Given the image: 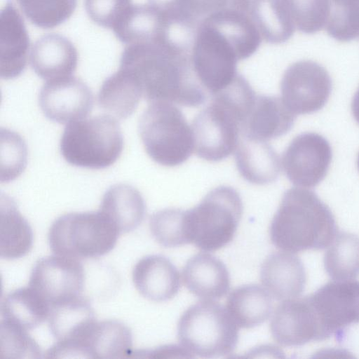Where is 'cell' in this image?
<instances>
[{
    "label": "cell",
    "mask_w": 359,
    "mask_h": 359,
    "mask_svg": "<svg viewBox=\"0 0 359 359\" xmlns=\"http://www.w3.org/2000/svg\"><path fill=\"white\" fill-rule=\"evenodd\" d=\"M26 18L36 27L53 28L74 13L77 0H17Z\"/></svg>",
    "instance_id": "32"
},
{
    "label": "cell",
    "mask_w": 359,
    "mask_h": 359,
    "mask_svg": "<svg viewBox=\"0 0 359 359\" xmlns=\"http://www.w3.org/2000/svg\"><path fill=\"white\" fill-rule=\"evenodd\" d=\"M250 15L264 41L271 44L286 42L295 27L286 0H249Z\"/></svg>",
    "instance_id": "30"
},
{
    "label": "cell",
    "mask_w": 359,
    "mask_h": 359,
    "mask_svg": "<svg viewBox=\"0 0 359 359\" xmlns=\"http://www.w3.org/2000/svg\"><path fill=\"white\" fill-rule=\"evenodd\" d=\"M332 83L327 71L312 60H301L289 66L280 82L283 102L294 114L320 110L327 103Z\"/></svg>",
    "instance_id": "11"
},
{
    "label": "cell",
    "mask_w": 359,
    "mask_h": 359,
    "mask_svg": "<svg viewBox=\"0 0 359 359\" xmlns=\"http://www.w3.org/2000/svg\"><path fill=\"white\" fill-rule=\"evenodd\" d=\"M246 116L245 109L227 95L218 93L212 95L211 102L192 122L196 155L211 162L230 156L237 147Z\"/></svg>",
    "instance_id": "9"
},
{
    "label": "cell",
    "mask_w": 359,
    "mask_h": 359,
    "mask_svg": "<svg viewBox=\"0 0 359 359\" xmlns=\"http://www.w3.org/2000/svg\"><path fill=\"white\" fill-rule=\"evenodd\" d=\"M235 159L241 175L252 184H270L279 175L280 158L268 141L241 136L236 149Z\"/></svg>",
    "instance_id": "23"
},
{
    "label": "cell",
    "mask_w": 359,
    "mask_h": 359,
    "mask_svg": "<svg viewBox=\"0 0 359 359\" xmlns=\"http://www.w3.org/2000/svg\"><path fill=\"white\" fill-rule=\"evenodd\" d=\"M337 235L330 208L315 192L300 188L284 193L269 227L272 243L290 252L323 250Z\"/></svg>",
    "instance_id": "2"
},
{
    "label": "cell",
    "mask_w": 359,
    "mask_h": 359,
    "mask_svg": "<svg viewBox=\"0 0 359 359\" xmlns=\"http://www.w3.org/2000/svg\"><path fill=\"white\" fill-rule=\"evenodd\" d=\"M133 283L144 298L153 302H165L177 293L180 273L165 257L151 255L142 258L133 271Z\"/></svg>",
    "instance_id": "21"
},
{
    "label": "cell",
    "mask_w": 359,
    "mask_h": 359,
    "mask_svg": "<svg viewBox=\"0 0 359 359\" xmlns=\"http://www.w3.org/2000/svg\"><path fill=\"white\" fill-rule=\"evenodd\" d=\"M333 39L347 42L359 36V0H330L325 26Z\"/></svg>",
    "instance_id": "34"
},
{
    "label": "cell",
    "mask_w": 359,
    "mask_h": 359,
    "mask_svg": "<svg viewBox=\"0 0 359 359\" xmlns=\"http://www.w3.org/2000/svg\"><path fill=\"white\" fill-rule=\"evenodd\" d=\"M132 346L129 327L114 320L96 321L83 343L87 358L101 359L128 357Z\"/></svg>",
    "instance_id": "27"
},
{
    "label": "cell",
    "mask_w": 359,
    "mask_h": 359,
    "mask_svg": "<svg viewBox=\"0 0 359 359\" xmlns=\"http://www.w3.org/2000/svg\"><path fill=\"white\" fill-rule=\"evenodd\" d=\"M324 267L335 280H350L359 276V236L347 232L336 236L324 256Z\"/></svg>",
    "instance_id": "31"
},
{
    "label": "cell",
    "mask_w": 359,
    "mask_h": 359,
    "mask_svg": "<svg viewBox=\"0 0 359 359\" xmlns=\"http://www.w3.org/2000/svg\"><path fill=\"white\" fill-rule=\"evenodd\" d=\"M39 105L49 120L67 124L86 118L93 107V95L82 80L70 76L46 81Z\"/></svg>",
    "instance_id": "14"
},
{
    "label": "cell",
    "mask_w": 359,
    "mask_h": 359,
    "mask_svg": "<svg viewBox=\"0 0 359 359\" xmlns=\"http://www.w3.org/2000/svg\"><path fill=\"white\" fill-rule=\"evenodd\" d=\"M142 97V90L137 81L130 74L119 68L102 83L97 102L100 107L109 115L124 119L135 111Z\"/></svg>",
    "instance_id": "29"
},
{
    "label": "cell",
    "mask_w": 359,
    "mask_h": 359,
    "mask_svg": "<svg viewBox=\"0 0 359 359\" xmlns=\"http://www.w3.org/2000/svg\"><path fill=\"white\" fill-rule=\"evenodd\" d=\"M33 231L27 219L19 212L15 202L7 195H1L0 257L18 259L32 249Z\"/></svg>",
    "instance_id": "25"
},
{
    "label": "cell",
    "mask_w": 359,
    "mask_h": 359,
    "mask_svg": "<svg viewBox=\"0 0 359 359\" xmlns=\"http://www.w3.org/2000/svg\"><path fill=\"white\" fill-rule=\"evenodd\" d=\"M184 215L185 210L178 208H166L151 215L149 228L154 239L166 248L189 244Z\"/></svg>",
    "instance_id": "33"
},
{
    "label": "cell",
    "mask_w": 359,
    "mask_h": 359,
    "mask_svg": "<svg viewBox=\"0 0 359 359\" xmlns=\"http://www.w3.org/2000/svg\"><path fill=\"white\" fill-rule=\"evenodd\" d=\"M85 283L82 264L75 258L52 255L34 264L29 286L51 306L80 296Z\"/></svg>",
    "instance_id": "13"
},
{
    "label": "cell",
    "mask_w": 359,
    "mask_h": 359,
    "mask_svg": "<svg viewBox=\"0 0 359 359\" xmlns=\"http://www.w3.org/2000/svg\"><path fill=\"white\" fill-rule=\"evenodd\" d=\"M351 109L354 118L359 124V87L353 96Z\"/></svg>",
    "instance_id": "39"
},
{
    "label": "cell",
    "mask_w": 359,
    "mask_h": 359,
    "mask_svg": "<svg viewBox=\"0 0 359 359\" xmlns=\"http://www.w3.org/2000/svg\"><path fill=\"white\" fill-rule=\"evenodd\" d=\"M332 158L329 142L316 133L295 137L285 150L282 163L287 179L294 185L311 188L327 175Z\"/></svg>",
    "instance_id": "12"
},
{
    "label": "cell",
    "mask_w": 359,
    "mask_h": 359,
    "mask_svg": "<svg viewBox=\"0 0 359 359\" xmlns=\"http://www.w3.org/2000/svg\"><path fill=\"white\" fill-rule=\"evenodd\" d=\"M189 56L194 72L212 96L229 86L239 74L237 62L245 60L236 40L214 16L194 29Z\"/></svg>",
    "instance_id": "3"
},
{
    "label": "cell",
    "mask_w": 359,
    "mask_h": 359,
    "mask_svg": "<svg viewBox=\"0 0 359 359\" xmlns=\"http://www.w3.org/2000/svg\"><path fill=\"white\" fill-rule=\"evenodd\" d=\"M119 68L133 77L149 104L167 102L198 107L207 99L208 93L194 72L189 53L162 35L128 44Z\"/></svg>",
    "instance_id": "1"
},
{
    "label": "cell",
    "mask_w": 359,
    "mask_h": 359,
    "mask_svg": "<svg viewBox=\"0 0 359 359\" xmlns=\"http://www.w3.org/2000/svg\"><path fill=\"white\" fill-rule=\"evenodd\" d=\"M50 311V304L29 286L8 293L1 304L2 320L25 330L43 323Z\"/></svg>",
    "instance_id": "28"
},
{
    "label": "cell",
    "mask_w": 359,
    "mask_h": 359,
    "mask_svg": "<svg viewBox=\"0 0 359 359\" xmlns=\"http://www.w3.org/2000/svg\"><path fill=\"white\" fill-rule=\"evenodd\" d=\"M0 75L8 80L25 70L29 38L22 15L12 0H8L0 15Z\"/></svg>",
    "instance_id": "17"
},
{
    "label": "cell",
    "mask_w": 359,
    "mask_h": 359,
    "mask_svg": "<svg viewBox=\"0 0 359 359\" xmlns=\"http://www.w3.org/2000/svg\"><path fill=\"white\" fill-rule=\"evenodd\" d=\"M271 295L259 285H245L229 295L226 309L238 327L252 328L264 323L272 312Z\"/></svg>",
    "instance_id": "26"
},
{
    "label": "cell",
    "mask_w": 359,
    "mask_h": 359,
    "mask_svg": "<svg viewBox=\"0 0 359 359\" xmlns=\"http://www.w3.org/2000/svg\"><path fill=\"white\" fill-rule=\"evenodd\" d=\"M273 339L283 346H299L321 341L318 325L306 297L283 300L270 322Z\"/></svg>",
    "instance_id": "16"
},
{
    "label": "cell",
    "mask_w": 359,
    "mask_h": 359,
    "mask_svg": "<svg viewBox=\"0 0 359 359\" xmlns=\"http://www.w3.org/2000/svg\"><path fill=\"white\" fill-rule=\"evenodd\" d=\"M96 323L89 300L80 295L50 306V331L62 352L86 358L83 342Z\"/></svg>",
    "instance_id": "15"
},
{
    "label": "cell",
    "mask_w": 359,
    "mask_h": 359,
    "mask_svg": "<svg viewBox=\"0 0 359 359\" xmlns=\"http://www.w3.org/2000/svg\"><path fill=\"white\" fill-rule=\"evenodd\" d=\"M132 4V0H84L89 18L97 25L111 29Z\"/></svg>",
    "instance_id": "38"
},
{
    "label": "cell",
    "mask_w": 359,
    "mask_h": 359,
    "mask_svg": "<svg viewBox=\"0 0 359 359\" xmlns=\"http://www.w3.org/2000/svg\"><path fill=\"white\" fill-rule=\"evenodd\" d=\"M307 297L322 341L341 339L347 327L359 323V281L329 282Z\"/></svg>",
    "instance_id": "10"
},
{
    "label": "cell",
    "mask_w": 359,
    "mask_h": 359,
    "mask_svg": "<svg viewBox=\"0 0 359 359\" xmlns=\"http://www.w3.org/2000/svg\"><path fill=\"white\" fill-rule=\"evenodd\" d=\"M41 349L27 332L12 323L1 320L0 326L1 358H40Z\"/></svg>",
    "instance_id": "37"
},
{
    "label": "cell",
    "mask_w": 359,
    "mask_h": 359,
    "mask_svg": "<svg viewBox=\"0 0 359 359\" xmlns=\"http://www.w3.org/2000/svg\"><path fill=\"white\" fill-rule=\"evenodd\" d=\"M295 27L305 34L325 28L330 13V0H286Z\"/></svg>",
    "instance_id": "35"
},
{
    "label": "cell",
    "mask_w": 359,
    "mask_h": 359,
    "mask_svg": "<svg viewBox=\"0 0 359 359\" xmlns=\"http://www.w3.org/2000/svg\"><path fill=\"white\" fill-rule=\"evenodd\" d=\"M185 287L205 300L219 299L230 289V276L224 264L212 255L201 252L190 258L182 273Z\"/></svg>",
    "instance_id": "22"
},
{
    "label": "cell",
    "mask_w": 359,
    "mask_h": 359,
    "mask_svg": "<svg viewBox=\"0 0 359 359\" xmlns=\"http://www.w3.org/2000/svg\"><path fill=\"white\" fill-rule=\"evenodd\" d=\"M177 338L189 354L206 358L226 356L236 347L238 325L219 303L201 301L182 315L177 324Z\"/></svg>",
    "instance_id": "5"
},
{
    "label": "cell",
    "mask_w": 359,
    "mask_h": 359,
    "mask_svg": "<svg viewBox=\"0 0 359 359\" xmlns=\"http://www.w3.org/2000/svg\"><path fill=\"white\" fill-rule=\"evenodd\" d=\"M295 116L280 97L257 95L242 124L241 136L264 141L276 139L290 130Z\"/></svg>",
    "instance_id": "20"
},
{
    "label": "cell",
    "mask_w": 359,
    "mask_h": 359,
    "mask_svg": "<svg viewBox=\"0 0 359 359\" xmlns=\"http://www.w3.org/2000/svg\"><path fill=\"white\" fill-rule=\"evenodd\" d=\"M1 182H9L25 170L27 149L24 140L8 129H1Z\"/></svg>",
    "instance_id": "36"
},
{
    "label": "cell",
    "mask_w": 359,
    "mask_h": 359,
    "mask_svg": "<svg viewBox=\"0 0 359 359\" xmlns=\"http://www.w3.org/2000/svg\"><path fill=\"white\" fill-rule=\"evenodd\" d=\"M243 213L238 191L217 187L194 208L185 210V227L189 243L212 252L229 244L234 237Z\"/></svg>",
    "instance_id": "6"
},
{
    "label": "cell",
    "mask_w": 359,
    "mask_h": 359,
    "mask_svg": "<svg viewBox=\"0 0 359 359\" xmlns=\"http://www.w3.org/2000/svg\"><path fill=\"white\" fill-rule=\"evenodd\" d=\"M138 131L147 154L159 165H181L194 150L192 129L172 103H150L140 118Z\"/></svg>",
    "instance_id": "7"
},
{
    "label": "cell",
    "mask_w": 359,
    "mask_h": 359,
    "mask_svg": "<svg viewBox=\"0 0 359 359\" xmlns=\"http://www.w3.org/2000/svg\"><path fill=\"white\" fill-rule=\"evenodd\" d=\"M260 280L271 297L283 301L303 292L306 274L299 257L289 252H275L263 262Z\"/></svg>",
    "instance_id": "18"
},
{
    "label": "cell",
    "mask_w": 359,
    "mask_h": 359,
    "mask_svg": "<svg viewBox=\"0 0 359 359\" xmlns=\"http://www.w3.org/2000/svg\"><path fill=\"white\" fill-rule=\"evenodd\" d=\"M120 233L137 229L146 214V204L140 191L127 184H116L104 193L99 210Z\"/></svg>",
    "instance_id": "24"
},
{
    "label": "cell",
    "mask_w": 359,
    "mask_h": 359,
    "mask_svg": "<svg viewBox=\"0 0 359 359\" xmlns=\"http://www.w3.org/2000/svg\"><path fill=\"white\" fill-rule=\"evenodd\" d=\"M358 170H359V154H358Z\"/></svg>",
    "instance_id": "40"
},
{
    "label": "cell",
    "mask_w": 359,
    "mask_h": 359,
    "mask_svg": "<svg viewBox=\"0 0 359 359\" xmlns=\"http://www.w3.org/2000/svg\"><path fill=\"white\" fill-rule=\"evenodd\" d=\"M123 148L120 125L109 114L68 123L60 142V153L68 163L93 170L113 165L120 157Z\"/></svg>",
    "instance_id": "4"
},
{
    "label": "cell",
    "mask_w": 359,
    "mask_h": 359,
    "mask_svg": "<svg viewBox=\"0 0 359 359\" xmlns=\"http://www.w3.org/2000/svg\"><path fill=\"white\" fill-rule=\"evenodd\" d=\"M119 233L100 210L70 212L53 222L48 240L55 255L75 259L97 258L115 247Z\"/></svg>",
    "instance_id": "8"
},
{
    "label": "cell",
    "mask_w": 359,
    "mask_h": 359,
    "mask_svg": "<svg viewBox=\"0 0 359 359\" xmlns=\"http://www.w3.org/2000/svg\"><path fill=\"white\" fill-rule=\"evenodd\" d=\"M30 65L46 81L72 76L78 63V53L74 44L58 34L42 36L34 43L30 53Z\"/></svg>",
    "instance_id": "19"
}]
</instances>
